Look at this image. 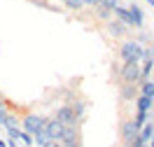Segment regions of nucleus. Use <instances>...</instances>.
Listing matches in <instances>:
<instances>
[{
	"label": "nucleus",
	"instance_id": "f3484780",
	"mask_svg": "<svg viewBox=\"0 0 154 147\" xmlns=\"http://www.w3.org/2000/svg\"><path fill=\"white\" fill-rule=\"evenodd\" d=\"M7 115H10V108H7V103H5L2 98H0V124H5Z\"/></svg>",
	"mask_w": 154,
	"mask_h": 147
},
{
	"label": "nucleus",
	"instance_id": "9b49d317",
	"mask_svg": "<svg viewBox=\"0 0 154 147\" xmlns=\"http://www.w3.org/2000/svg\"><path fill=\"white\" fill-rule=\"evenodd\" d=\"M152 98H145V96H140V93H138V98H135V105H138V110H140V112H149V108H152Z\"/></svg>",
	"mask_w": 154,
	"mask_h": 147
},
{
	"label": "nucleus",
	"instance_id": "aec40b11",
	"mask_svg": "<svg viewBox=\"0 0 154 147\" xmlns=\"http://www.w3.org/2000/svg\"><path fill=\"white\" fill-rule=\"evenodd\" d=\"M5 145H7V147H19V140H12V138H10Z\"/></svg>",
	"mask_w": 154,
	"mask_h": 147
},
{
	"label": "nucleus",
	"instance_id": "f257e3e1",
	"mask_svg": "<svg viewBox=\"0 0 154 147\" xmlns=\"http://www.w3.org/2000/svg\"><path fill=\"white\" fill-rule=\"evenodd\" d=\"M119 56H122V63H128V61H138V63H143L147 56H149V49H145L140 42H135V40H126L122 49H119Z\"/></svg>",
	"mask_w": 154,
	"mask_h": 147
},
{
	"label": "nucleus",
	"instance_id": "39448f33",
	"mask_svg": "<svg viewBox=\"0 0 154 147\" xmlns=\"http://www.w3.org/2000/svg\"><path fill=\"white\" fill-rule=\"evenodd\" d=\"M119 133H122V140H124V147H128L131 142H133L135 138H138V133H140V128L133 124V119H126L124 124H122V128H119Z\"/></svg>",
	"mask_w": 154,
	"mask_h": 147
},
{
	"label": "nucleus",
	"instance_id": "ddd939ff",
	"mask_svg": "<svg viewBox=\"0 0 154 147\" xmlns=\"http://www.w3.org/2000/svg\"><path fill=\"white\" fill-rule=\"evenodd\" d=\"M124 33H126V26L122 21H112V23H110V35L119 38V35H124Z\"/></svg>",
	"mask_w": 154,
	"mask_h": 147
},
{
	"label": "nucleus",
	"instance_id": "0eeeda50",
	"mask_svg": "<svg viewBox=\"0 0 154 147\" xmlns=\"http://www.w3.org/2000/svg\"><path fill=\"white\" fill-rule=\"evenodd\" d=\"M112 14H117V17H119V21H122L124 26H133V17H131L128 7H122V5H117Z\"/></svg>",
	"mask_w": 154,
	"mask_h": 147
},
{
	"label": "nucleus",
	"instance_id": "423d86ee",
	"mask_svg": "<svg viewBox=\"0 0 154 147\" xmlns=\"http://www.w3.org/2000/svg\"><path fill=\"white\" fill-rule=\"evenodd\" d=\"M63 124H58L56 119L51 117V119H47V124H45V131H47V136L51 138V140H54V142H58V140H61V136H63Z\"/></svg>",
	"mask_w": 154,
	"mask_h": 147
},
{
	"label": "nucleus",
	"instance_id": "7ed1b4c3",
	"mask_svg": "<svg viewBox=\"0 0 154 147\" xmlns=\"http://www.w3.org/2000/svg\"><path fill=\"white\" fill-rule=\"evenodd\" d=\"M119 77H122V82H124V84H138V82H140V63H138V61L122 63Z\"/></svg>",
	"mask_w": 154,
	"mask_h": 147
},
{
	"label": "nucleus",
	"instance_id": "a211bd4d",
	"mask_svg": "<svg viewBox=\"0 0 154 147\" xmlns=\"http://www.w3.org/2000/svg\"><path fill=\"white\" fill-rule=\"evenodd\" d=\"M66 2V7L68 10H82L84 5H82V0H63Z\"/></svg>",
	"mask_w": 154,
	"mask_h": 147
},
{
	"label": "nucleus",
	"instance_id": "1a4fd4ad",
	"mask_svg": "<svg viewBox=\"0 0 154 147\" xmlns=\"http://www.w3.org/2000/svg\"><path fill=\"white\" fill-rule=\"evenodd\" d=\"M49 142H51V138L47 136V131L42 128V131H38L35 136H33V145H38V147H47Z\"/></svg>",
	"mask_w": 154,
	"mask_h": 147
},
{
	"label": "nucleus",
	"instance_id": "9d476101",
	"mask_svg": "<svg viewBox=\"0 0 154 147\" xmlns=\"http://www.w3.org/2000/svg\"><path fill=\"white\" fill-rule=\"evenodd\" d=\"M140 96H145V98H152L154 100V82H149V79H145V82H140Z\"/></svg>",
	"mask_w": 154,
	"mask_h": 147
},
{
	"label": "nucleus",
	"instance_id": "b1692460",
	"mask_svg": "<svg viewBox=\"0 0 154 147\" xmlns=\"http://www.w3.org/2000/svg\"><path fill=\"white\" fill-rule=\"evenodd\" d=\"M147 2H149V5H152V7H154V0H147Z\"/></svg>",
	"mask_w": 154,
	"mask_h": 147
},
{
	"label": "nucleus",
	"instance_id": "4468645a",
	"mask_svg": "<svg viewBox=\"0 0 154 147\" xmlns=\"http://www.w3.org/2000/svg\"><path fill=\"white\" fill-rule=\"evenodd\" d=\"M152 133H154V124H145V126L140 128V133H138V136L143 138L145 142H149V140H152Z\"/></svg>",
	"mask_w": 154,
	"mask_h": 147
},
{
	"label": "nucleus",
	"instance_id": "2eb2a0df",
	"mask_svg": "<svg viewBox=\"0 0 154 147\" xmlns=\"http://www.w3.org/2000/svg\"><path fill=\"white\" fill-rule=\"evenodd\" d=\"M84 108H87V105H84L82 100H77L75 105H72V112H75V119H77V124H79V121H82V117H84Z\"/></svg>",
	"mask_w": 154,
	"mask_h": 147
},
{
	"label": "nucleus",
	"instance_id": "f8f14e48",
	"mask_svg": "<svg viewBox=\"0 0 154 147\" xmlns=\"http://www.w3.org/2000/svg\"><path fill=\"white\" fill-rule=\"evenodd\" d=\"M128 12H131V17H133V26H138V28H140V26H143V10H140L138 5H131V7H128Z\"/></svg>",
	"mask_w": 154,
	"mask_h": 147
},
{
	"label": "nucleus",
	"instance_id": "20e7f679",
	"mask_svg": "<svg viewBox=\"0 0 154 147\" xmlns=\"http://www.w3.org/2000/svg\"><path fill=\"white\" fill-rule=\"evenodd\" d=\"M58 124H63V126H77V119H75V112H72V105L68 103V105H61L56 110V115H54Z\"/></svg>",
	"mask_w": 154,
	"mask_h": 147
},
{
	"label": "nucleus",
	"instance_id": "6e6552de",
	"mask_svg": "<svg viewBox=\"0 0 154 147\" xmlns=\"http://www.w3.org/2000/svg\"><path fill=\"white\" fill-rule=\"evenodd\" d=\"M138 93H140V91H138L135 84H124V87H122V98H124V100H135Z\"/></svg>",
	"mask_w": 154,
	"mask_h": 147
},
{
	"label": "nucleus",
	"instance_id": "4be33fe9",
	"mask_svg": "<svg viewBox=\"0 0 154 147\" xmlns=\"http://www.w3.org/2000/svg\"><path fill=\"white\" fill-rule=\"evenodd\" d=\"M149 147H154V133H152V140H149Z\"/></svg>",
	"mask_w": 154,
	"mask_h": 147
},
{
	"label": "nucleus",
	"instance_id": "dca6fc26",
	"mask_svg": "<svg viewBox=\"0 0 154 147\" xmlns=\"http://www.w3.org/2000/svg\"><path fill=\"white\" fill-rule=\"evenodd\" d=\"M96 17L98 19H110V17H112V10H107L103 5H96Z\"/></svg>",
	"mask_w": 154,
	"mask_h": 147
},
{
	"label": "nucleus",
	"instance_id": "5701e85b",
	"mask_svg": "<svg viewBox=\"0 0 154 147\" xmlns=\"http://www.w3.org/2000/svg\"><path fill=\"white\" fill-rule=\"evenodd\" d=\"M0 147H7V145H5V140H0Z\"/></svg>",
	"mask_w": 154,
	"mask_h": 147
},
{
	"label": "nucleus",
	"instance_id": "412c9836",
	"mask_svg": "<svg viewBox=\"0 0 154 147\" xmlns=\"http://www.w3.org/2000/svg\"><path fill=\"white\" fill-rule=\"evenodd\" d=\"M82 5H94V7H96L98 2H96V0H82Z\"/></svg>",
	"mask_w": 154,
	"mask_h": 147
},
{
	"label": "nucleus",
	"instance_id": "6ab92c4d",
	"mask_svg": "<svg viewBox=\"0 0 154 147\" xmlns=\"http://www.w3.org/2000/svg\"><path fill=\"white\" fill-rule=\"evenodd\" d=\"M17 140H21V142H26V145H33V136H28V133H23L19 128V136H17Z\"/></svg>",
	"mask_w": 154,
	"mask_h": 147
},
{
	"label": "nucleus",
	"instance_id": "f03ea898",
	"mask_svg": "<svg viewBox=\"0 0 154 147\" xmlns=\"http://www.w3.org/2000/svg\"><path fill=\"white\" fill-rule=\"evenodd\" d=\"M47 124V117H42V115H26V117L19 121V128L23 133H28V136H35L38 131H42Z\"/></svg>",
	"mask_w": 154,
	"mask_h": 147
},
{
	"label": "nucleus",
	"instance_id": "393cba45",
	"mask_svg": "<svg viewBox=\"0 0 154 147\" xmlns=\"http://www.w3.org/2000/svg\"><path fill=\"white\" fill-rule=\"evenodd\" d=\"M152 119H154V108H152Z\"/></svg>",
	"mask_w": 154,
	"mask_h": 147
}]
</instances>
